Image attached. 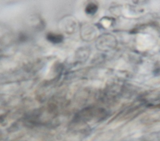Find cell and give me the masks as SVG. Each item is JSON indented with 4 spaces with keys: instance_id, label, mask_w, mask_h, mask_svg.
<instances>
[{
    "instance_id": "6da1fadb",
    "label": "cell",
    "mask_w": 160,
    "mask_h": 141,
    "mask_svg": "<svg viewBox=\"0 0 160 141\" xmlns=\"http://www.w3.org/2000/svg\"><path fill=\"white\" fill-rule=\"evenodd\" d=\"M48 39L54 43H58L62 41V37L60 35L56 34H49L48 35Z\"/></svg>"
}]
</instances>
